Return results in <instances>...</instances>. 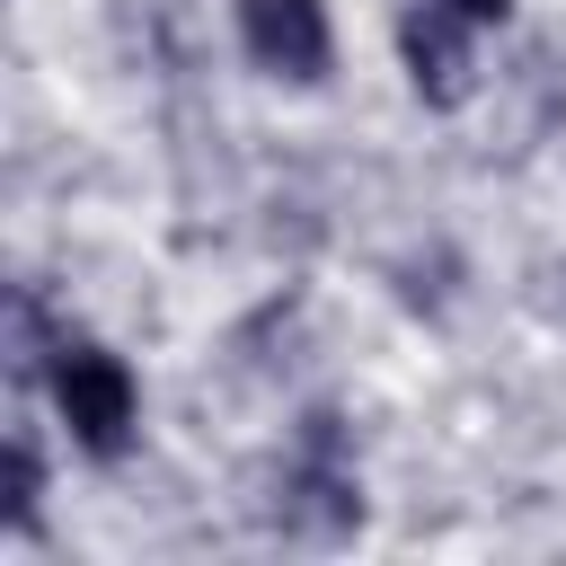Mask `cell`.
I'll list each match as a JSON object with an SVG mask.
<instances>
[{"mask_svg":"<svg viewBox=\"0 0 566 566\" xmlns=\"http://www.w3.org/2000/svg\"><path fill=\"white\" fill-rule=\"evenodd\" d=\"M265 522L292 531V539H354L363 522V486H354V451H345V416L336 407H310L292 451H283V478L265 495Z\"/></svg>","mask_w":566,"mask_h":566,"instance_id":"6da1fadb","label":"cell"},{"mask_svg":"<svg viewBox=\"0 0 566 566\" xmlns=\"http://www.w3.org/2000/svg\"><path fill=\"white\" fill-rule=\"evenodd\" d=\"M53 407H62L71 442H80L88 460H124V451H133L142 389H133V371H124L115 354H97V345L62 336V345H53Z\"/></svg>","mask_w":566,"mask_h":566,"instance_id":"7a4b0ae2","label":"cell"},{"mask_svg":"<svg viewBox=\"0 0 566 566\" xmlns=\"http://www.w3.org/2000/svg\"><path fill=\"white\" fill-rule=\"evenodd\" d=\"M239 44L274 80H318L327 71V9L318 0H239Z\"/></svg>","mask_w":566,"mask_h":566,"instance_id":"3957f363","label":"cell"},{"mask_svg":"<svg viewBox=\"0 0 566 566\" xmlns=\"http://www.w3.org/2000/svg\"><path fill=\"white\" fill-rule=\"evenodd\" d=\"M398 53H407V80L424 106H460L469 97V18L451 0H416L407 27H398Z\"/></svg>","mask_w":566,"mask_h":566,"instance_id":"277c9868","label":"cell"},{"mask_svg":"<svg viewBox=\"0 0 566 566\" xmlns=\"http://www.w3.org/2000/svg\"><path fill=\"white\" fill-rule=\"evenodd\" d=\"M35 504H44V460H35V433L18 424L9 433V531H35Z\"/></svg>","mask_w":566,"mask_h":566,"instance_id":"5b68a950","label":"cell"},{"mask_svg":"<svg viewBox=\"0 0 566 566\" xmlns=\"http://www.w3.org/2000/svg\"><path fill=\"white\" fill-rule=\"evenodd\" d=\"M451 9H460V18H469V27H486V18H504V9H513V0H451Z\"/></svg>","mask_w":566,"mask_h":566,"instance_id":"8992f818","label":"cell"}]
</instances>
